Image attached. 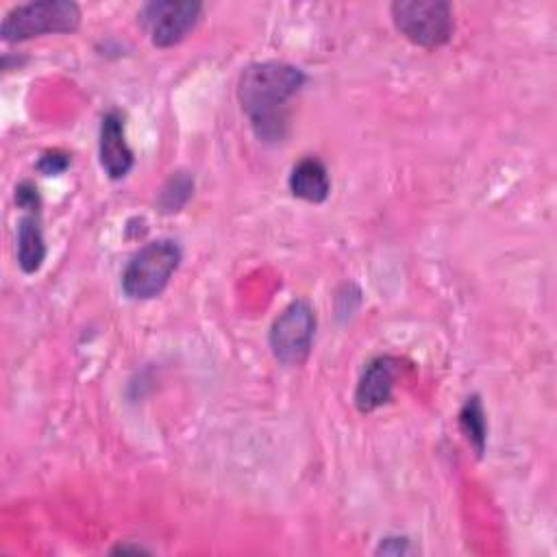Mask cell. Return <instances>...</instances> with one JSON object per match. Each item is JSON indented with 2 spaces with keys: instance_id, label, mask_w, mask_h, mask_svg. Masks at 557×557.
I'll return each instance as SVG.
<instances>
[{
  "instance_id": "5",
  "label": "cell",
  "mask_w": 557,
  "mask_h": 557,
  "mask_svg": "<svg viewBox=\"0 0 557 557\" xmlns=\"http://www.w3.org/2000/svg\"><path fill=\"white\" fill-rule=\"evenodd\" d=\"M315 324V311L307 300L289 302L270 326L268 342L274 359L287 368L302 366L311 355Z\"/></svg>"
},
{
  "instance_id": "16",
  "label": "cell",
  "mask_w": 557,
  "mask_h": 557,
  "mask_svg": "<svg viewBox=\"0 0 557 557\" xmlns=\"http://www.w3.org/2000/svg\"><path fill=\"white\" fill-rule=\"evenodd\" d=\"M111 553H146V548H141V546H128V544H117Z\"/></svg>"
},
{
  "instance_id": "14",
  "label": "cell",
  "mask_w": 557,
  "mask_h": 557,
  "mask_svg": "<svg viewBox=\"0 0 557 557\" xmlns=\"http://www.w3.org/2000/svg\"><path fill=\"white\" fill-rule=\"evenodd\" d=\"M15 205L22 211H39L41 209V198L37 191V185L30 181H22L15 187Z\"/></svg>"
},
{
  "instance_id": "8",
  "label": "cell",
  "mask_w": 557,
  "mask_h": 557,
  "mask_svg": "<svg viewBox=\"0 0 557 557\" xmlns=\"http://www.w3.org/2000/svg\"><path fill=\"white\" fill-rule=\"evenodd\" d=\"M98 157L100 168L111 181H120L128 176L135 165V154L126 141L124 115L120 111H107L100 122L98 135Z\"/></svg>"
},
{
  "instance_id": "3",
  "label": "cell",
  "mask_w": 557,
  "mask_h": 557,
  "mask_svg": "<svg viewBox=\"0 0 557 557\" xmlns=\"http://www.w3.org/2000/svg\"><path fill=\"white\" fill-rule=\"evenodd\" d=\"M81 26V7L70 0H39L13 7L0 26L7 44H20L48 33H74Z\"/></svg>"
},
{
  "instance_id": "9",
  "label": "cell",
  "mask_w": 557,
  "mask_h": 557,
  "mask_svg": "<svg viewBox=\"0 0 557 557\" xmlns=\"http://www.w3.org/2000/svg\"><path fill=\"white\" fill-rule=\"evenodd\" d=\"M289 191L311 205H322L331 194V176L318 157H302L289 172Z\"/></svg>"
},
{
  "instance_id": "10",
  "label": "cell",
  "mask_w": 557,
  "mask_h": 557,
  "mask_svg": "<svg viewBox=\"0 0 557 557\" xmlns=\"http://www.w3.org/2000/svg\"><path fill=\"white\" fill-rule=\"evenodd\" d=\"M15 244H17V265L22 268V272L24 274L39 272L48 255V248L44 242V228H41V209L22 211V218L17 220Z\"/></svg>"
},
{
  "instance_id": "7",
  "label": "cell",
  "mask_w": 557,
  "mask_h": 557,
  "mask_svg": "<svg viewBox=\"0 0 557 557\" xmlns=\"http://www.w3.org/2000/svg\"><path fill=\"white\" fill-rule=\"evenodd\" d=\"M400 372V361L392 355H379L363 368L357 389H355V407L361 413H370L392 400L394 383Z\"/></svg>"
},
{
  "instance_id": "15",
  "label": "cell",
  "mask_w": 557,
  "mask_h": 557,
  "mask_svg": "<svg viewBox=\"0 0 557 557\" xmlns=\"http://www.w3.org/2000/svg\"><path fill=\"white\" fill-rule=\"evenodd\" d=\"M409 540L407 537H383L381 544L376 546V555L383 553V555H405L409 553Z\"/></svg>"
},
{
  "instance_id": "1",
  "label": "cell",
  "mask_w": 557,
  "mask_h": 557,
  "mask_svg": "<svg viewBox=\"0 0 557 557\" xmlns=\"http://www.w3.org/2000/svg\"><path fill=\"white\" fill-rule=\"evenodd\" d=\"M307 74L283 61L248 65L237 85V98L259 141L276 146L289 135V102L300 94Z\"/></svg>"
},
{
  "instance_id": "13",
  "label": "cell",
  "mask_w": 557,
  "mask_h": 557,
  "mask_svg": "<svg viewBox=\"0 0 557 557\" xmlns=\"http://www.w3.org/2000/svg\"><path fill=\"white\" fill-rule=\"evenodd\" d=\"M37 172H41L44 176H57V174H63L67 168H70V154L59 150V148H52V150H46L37 163H35Z\"/></svg>"
},
{
  "instance_id": "6",
  "label": "cell",
  "mask_w": 557,
  "mask_h": 557,
  "mask_svg": "<svg viewBox=\"0 0 557 557\" xmlns=\"http://www.w3.org/2000/svg\"><path fill=\"white\" fill-rule=\"evenodd\" d=\"M202 4L191 0H152L139 11L141 26L150 44L157 48H172L181 44L200 22Z\"/></svg>"
},
{
  "instance_id": "2",
  "label": "cell",
  "mask_w": 557,
  "mask_h": 557,
  "mask_svg": "<svg viewBox=\"0 0 557 557\" xmlns=\"http://www.w3.org/2000/svg\"><path fill=\"white\" fill-rule=\"evenodd\" d=\"M183 250L174 239H154L144 244L122 272V292L131 300L157 298L178 270Z\"/></svg>"
},
{
  "instance_id": "11",
  "label": "cell",
  "mask_w": 557,
  "mask_h": 557,
  "mask_svg": "<svg viewBox=\"0 0 557 557\" xmlns=\"http://www.w3.org/2000/svg\"><path fill=\"white\" fill-rule=\"evenodd\" d=\"M459 429L468 444L472 446L476 457H483L485 444H487V420H485V409L481 403L479 394H472L463 400L459 409Z\"/></svg>"
},
{
  "instance_id": "12",
  "label": "cell",
  "mask_w": 557,
  "mask_h": 557,
  "mask_svg": "<svg viewBox=\"0 0 557 557\" xmlns=\"http://www.w3.org/2000/svg\"><path fill=\"white\" fill-rule=\"evenodd\" d=\"M194 194V178L187 172H176L168 178V183L159 191V209L163 213H174L185 207V202Z\"/></svg>"
},
{
  "instance_id": "4",
  "label": "cell",
  "mask_w": 557,
  "mask_h": 557,
  "mask_svg": "<svg viewBox=\"0 0 557 557\" xmlns=\"http://www.w3.org/2000/svg\"><path fill=\"white\" fill-rule=\"evenodd\" d=\"M389 13L396 30L420 48H437L453 37V9L444 0H396Z\"/></svg>"
}]
</instances>
